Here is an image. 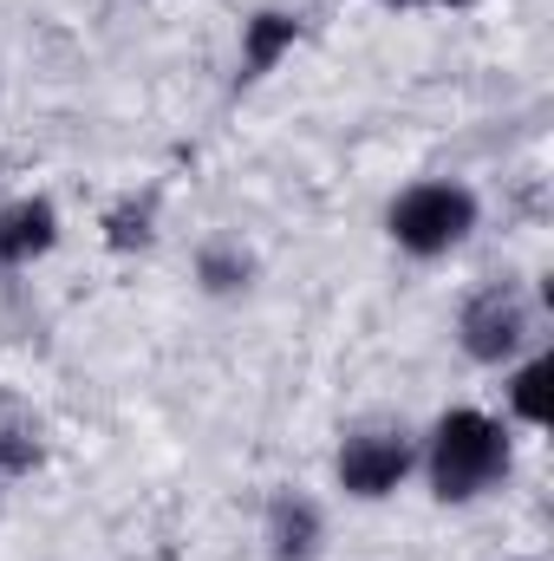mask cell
I'll use <instances>...</instances> for the list:
<instances>
[{
	"label": "cell",
	"instance_id": "cell-1",
	"mask_svg": "<svg viewBox=\"0 0 554 561\" xmlns=\"http://www.w3.org/2000/svg\"><path fill=\"white\" fill-rule=\"evenodd\" d=\"M509 470V437L503 424L483 419V412H450L430 437V490L443 503H470L483 496L496 477Z\"/></svg>",
	"mask_w": 554,
	"mask_h": 561
},
{
	"label": "cell",
	"instance_id": "cell-2",
	"mask_svg": "<svg viewBox=\"0 0 554 561\" xmlns=\"http://www.w3.org/2000/svg\"><path fill=\"white\" fill-rule=\"evenodd\" d=\"M476 229V196L457 183H417L392 203V236L412 255H443Z\"/></svg>",
	"mask_w": 554,
	"mask_h": 561
},
{
	"label": "cell",
	"instance_id": "cell-3",
	"mask_svg": "<svg viewBox=\"0 0 554 561\" xmlns=\"http://www.w3.org/2000/svg\"><path fill=\"white\" fill-rule=\"evenodd\" d=\"M457 333H463V353H470V359H483V366L509 359V353L529 340V294H522L516 280H503V287H483V294L463 307Z\"/></svg>",
	"mask_w": 554,
	"mask_h": 561
},
{
	"label": "cell",
	"instance_id": "cell-4",
	"mask_svg": "<svg viewBox=\"0 0 554 561\" xmlns=\"http://www.w3.org/2000/svg\"><path fill=\"white\" fill-rule=\"evenodd\" d=\"M405 470H412L405 431H353V437L339 444V483H346L353 496H392Z\"/></svg>",
	"mask_w": 554,
	"mask_h": 561
},
{
	"label": "cell",
	"instance_id": "cell-5",
	"mask_svg": "<svg viewBox=\"0 0 554 561\" xmlns=\"http://www.w3.org/2000/svg\"><path fill=\"white\" fill-rule=\"evenodd\" d=\"M53 242H59V216H53L46 196H26V203L0 209V268H26Z\"/></svg>",
	"mask_w": 554,
	"mask_h": 561
},
{
	"label": "cell",
	"instance_id": "cell-6",
	"mask_svg": "<svg viewBox=\"0 0 554 561\" xmlns=\"http://www.w3.org/2000/svg\"><path fill=\"white\" fill-rule=\"evenodd\" d=\"M268 549H275V561H313V549H320V510L307 496H275L268 503Z\"/></svg>",
	"mask_w": 554,
	"mask_h": 561
},
{
	"label": "cell",
	"instance_id": "cell-7",
	"mask_svg": "<svg viewBox=\"0 0 554 561\" xmlns=\"http://www.w3.org/2000/svg\"><path fill=\"white\" fill-rule=\"evenodd\" d=\"M293 33H300L293 13H255L249 20V33H242V85L262 79V72H275V59L293 46Z\"/></svg>",
	"mask_w": 554,
	"mask_h": 561
},
{
	"label": "cell",
	"instance_id": "cell-8",
	"mask_svg": "<svg viewBox=\"0 0 554 561\" xmlns=\"http://www.w3.org/2000/svg\"><path fill=\"white\" fill-rule=\"evenodd\" d=\"M39 463V419L20 405H0V490Z\"/></svg>",
	"mask_w": 554,
	"mask_h": 561
},
{
	"label": "cell",
	"instance_id": "cell-9",
	"mask_svg": "<svg viewBox=\"0 0 554 561\" xmlns=\"http://www.w3.org/2000/svg\"><path fill=\"white\" fill-rule=\"evenodd\" d=\"M549 392H554V359L542 353V359H529V366L516 373V392H509V399H516V412L529 424H549Z\"/></svg>",
	"mask_w": 554,
	"mask_h": 561
},
{
	"label": "cell",
	"instance_id": "cell-10",
	"mask_svg": "<svg viewBox=\"0 0 554 561\" xmlns=\"http://www.w3.org/2000/svg\"><path fill=\"white\" fill-rule=\"evenodd\" d=\"M112 249H143L150 242V203H125V209H112Z\"/></svg>",
	"mask_w": 554,
	"mask_h": 561
},
{
	"label": "cell",
	"instance_id": "cell-11",
	"mask_svg": "<svg viewBox=\"0 0 554 561\" xmlns=\"http://www.w3.org/2000/svg\"><path fill=\"white\" fill-rule=\"evenodd\" d=\"M203 280H209L216 294L242 287V280H249V255H235V249H209V255H203Z\"/></svg>",
	"mask_w": 554,
	"mask_h": 561
},
{
	"label": "cell",
	"instance_id": "cell-12",
	"mask_svg": "<svg viewBox=\"0 0 554 561\" xmlns=\"http://www.w3.org/2000/svg\"><path fill=\"white\" fill-rule=\"evenodd\" d=\"M399 7H424V0H399Z\"/></svg>",
	"mask_w": 554,
	"mask_h": 561
}]
</instances>
